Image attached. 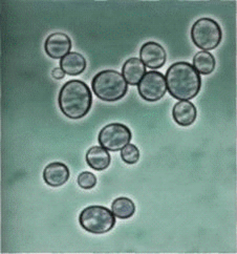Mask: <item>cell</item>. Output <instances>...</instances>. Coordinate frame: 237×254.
Masks as SVG:
<instances>
[{"label":"cell","mask_w":237,"mask_h":254,"mask_svg":"<svg viewBox=\"0 0 237 254\" xmlns=\"http://www.w3.org/2000/svg\"><path fill=\"white\" fill-rule=\"evenodd\" d=\"M78 185L82 189H92L97 184V178L94 174L89 171H84L78 177Z\"/></svg>","instance_id":"18"},{"label":"cell","mask_w":237,"mask_h":254,"mask_svg":"<svg viewBox=\"0 0 237 254\" xmlns=\"http://www.w3.org/2000/svg\"><path fill=\"white\" fill-rule=\"evenodd\" d=\"M121 159L126 164H135L140 159V150L133 144H128L121 150Z\"/></svg>","instance_id":"17"},{"label":"cell","mask_w":237,"mask_h":254,"mask_svg":"<svg viewBox=\"0 0 237 254\" xmlns=\"http://www.w3.org/2000/svg\"><path fill=\"white\" fill-rule=\"evenodd\" d=\"M60 67L68 76H78L86 68V60L77 52H71L60 60Z\"/></svg>","instance_id":"14"},{"label":"cell","mask_w":237,"mask_h":254,"mask_svg":"<svg viewBox=\"0 0 237 254\" xmlns=\"http://www.w3.org/2000/svg\"><path fill=\"white\" fill-rule=\"evenodd\" d=\"M112 211L120 220H127L135 212V204L128 197H118L113 202Z\"/></svg>","instance_id":"16"},{"label":"cell","mask_w":237,"mask_h":254,"mask_svg":"<svg viewBox=\"0 0 237 254\" xmlns=\"http://www.w3.org/2000/svg\"><path fill=\"white\" fill-rule=\"evenodd\" d=\"M130 129L121 123H111L99 132L98 141L103 148L109 151L122 150L131 141Z\"/></svg>","instance_id":"6"},{"label":"cell","mask_w":237,"mask_h":254,"mask_svg":"<svg viewBox=\"0 0 237 254\" xmlns=\"http://www.w3.org/2000/svg\"><path fill=\"white\" fill-rule=\"evenodd\" d=\"M165 79L169 94L180 101L195 98L202 87L200 75L192 64L184 61L173 63L167 69Z\"/></svg>","instance_id":"1"},{"label":"cell","mask_w":237,"mask_h":254,"mask_svg":"<svg viewBox=\"0 0 237 254\" xmlns=\"http://www.w3.org/2000/svg\"><path fill=\"white\" fill-rule=\"evenodd\" d=\"M138 92L145 101H159L167 92L165 76L157 70L147 71L138 84Z\"/></svg>","instance_id":"7"},{"label":"cell","mask_w":237,"mask_h":254,"mask_svg":"<svg viewBox=\"0 0 237 254\" xmlns=\"http://www.w3.org/2000/svg\"><path fill=\"white\" fill-rule=\"evenodd\" d=\"M223 32L220 24L211 18L204 17L196 20L191 28V39L203 51H212L222 42Z\"/></svg>","instance_id":"5"},{"label":"cell","mask_w":237,"mask_h":254,"mask_svg":"<svg viewBox=\"0 0 237 254\" xmlns=\"http://www.w3.org/2000/svg\"><path fill=\"white\" fill-rule=\"evenodd\" d=\"M71 40L64 33L51 34L45 40L44 50L52 59H62L70 53Z\"/></svg>","instance_id":"9"},{"label":"cell","mask_w":237,"mask_h":254,"mask_svg":"<svg viewBox=\"0 0 237 254\" xmlns=\"http://www.w3.org/2000/svg\"><path fill=\"white\" fill-rule=\"evenodd\" d=\"M52 76H53L55 79L61 80V79L64 78V76H65V72L63 71V69H62L61 67H56V68H54V69H53V71H52Z\"/></svg>","instance_id":"19"},{"label":"cell","mask_w":237,"mask_h":254,"mask_svg":"<svg viewBox=\"0 0 237 254\" xmlns=\"http://www.w3.org/2000/svg\"><path fill=\"white\" fill-rule=\"evenodd\" d=\"M215 58L211 53L198 52L193 58V67L200 75H210L215 68Z\"/></svg>","instance_id":"15"},{"label":"cell","mask_w":237,"mask_h":254,"mask_svg":"<svg viewBox=\"0 0 237 254\" xmlns=\"http://www.w3.org/2000/svg\"><path fill=\"white\" fill-rule=\"evenodd\" d=\"M94 94L102 101L116 102L125 97L128 84L123 75L114 69L98 72L92 81Z\"/></svg>","instance_id":"3"},{"label":"cell","mask_w":237,"mask_h":254,"mask_svg":"<svg viewBox=\"0 0 237 254\" xmlns=\"http://www.w3.org/2000/svg\"><path fill=\"white\" fill-rule=\"evenodd\" d=\"M140 57L145 66L151 69H158L166 63L167 54L160 43L149 41L142 45Z\"/></svg>","instance_id":"8"},{"label":"cell","mask_w":237,"mask_h":254,"mask_svg":"<svg viewBox=\"0 0 237 254\" xmlns=\"http://www.w3.org/2000/svg\"><path fill=\"white\" fill-rule=\"evenodd\" d=\"M58 104L62 114L68 119L80 120L92 108L93 94L83 81L70 80L60 89Z\"/></svg>","instance_id":"2"},{"label":"cell","mask_w":237,"mask_h":254,"mask_svg":"<svg viewBox=\"0 0 237 254\" xmlns=\"http://www.w3.org/2000/svg\"><path fill=\"white\" fill-rule=\"evenodd\" d=\"M68 167L61 162H54L43 170V180L51 187H61L69 179Z\"/></svg>","instance_id":"10"},{"label":"cell","mask_w":237,"mask_h":254,"mask_svg":"<svg viewBox=\"0 0 237 254\" xmlns=\"http://www.w3.org/2000/svg\"><path fill=\"white\" fill-rule=\"evenodd\" d=\"M196 107L190 101H178L172 110L173 120L184 127L192 125L196 120Z\"/></svg>","instance_id":"11"},{"label":"cell","mask_w":237,"mask_h":254,"mask_svg":"<svg viewBox=\"0 0 237 254\" xmlns=\"http://www.w3.org/2000/svg\"><path fill=\"white\" fill-rule=\"evenodd\" d=\"M79 223L85 231L94 234H104L116 225L113 211L104 206L94 205L86 207L79 215Z\"/></svg>","instance_id":"4"},{"label":"cell","mask_w":237,"mask_h":254,"mask_svg":"<svg viewBox=\"0 0 237 254\" xmlns=\"http://www.w3.org/2000/svg\"><path fill=\"white\" fill-rule=\"evenodd\" d=\"M112 162L111 153L102 146H94L86 152L87 165L97 171H102L109 167Z\"/></svg>","instance_id":"13"},{"label":"cell","mask_w":237,"mask_h":254,"mask_svg":"<svg viewBox=\"0 0 237 254\" xmlns=\"http://www.w3.org/2000/svg\"><path fill=\"white\" fill-rule=\"evenodd\" d=\"M145 74L146 66L139 58L128 59L122 67V75L127 84L130 85H138Z\"/></svg>","instance_id":"12"}]
</instances>
